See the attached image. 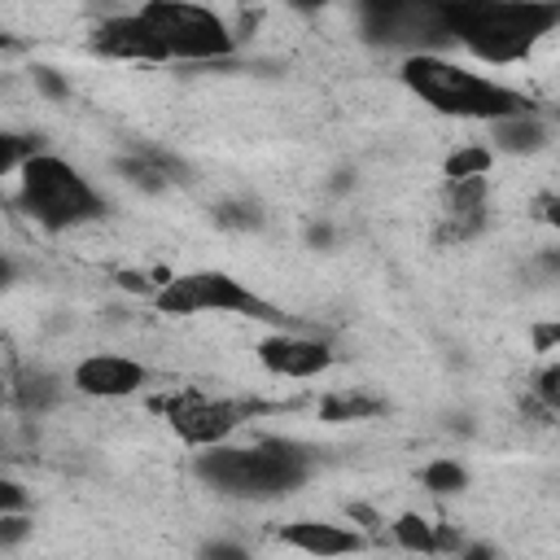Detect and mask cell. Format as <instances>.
<instances>
[{"label": "cell", "instance_id": "6da1fadb", "mask_svg": "<svg viewBox=\"0 0 560 560\" xmlns=\"http://www.w3.org/2000/svg\"><path fill=\"white\" fill-rule=\"evenodd\" d=\"M442 22H446V35L459 39L477 61L512 66V61H525L560 26V4L459 0V4H442Z\"/></svg>", "mask_w": 560, "mask_h": 560}, {"label": "cell", "instance_id": "7a4b0ae2", "mask_svg": "<svg viewBox=\"0 0 560 560\" xmlns=\"http://www.w3.org/2000/svg\"><path fill=\"white\" fill-rule=\"evenodd\" d=\"M197 477L228 499H284L311 477V455L298 442L267 438L254 446H214L197 455Z\"/></svg>", "mask_w": 560, "mask_h": 560}, {"label": "cell", "instance_id": "3957f363", "mask_svg": "<svg viewBox=\"0 0 560 560\" xmlns=\"http://www.w3.org/2000/svg\"><path fill=\"white\" fill-rule=\"evenodd\" d=\"M398 79L438 114L446 118H468V122H499L512 114H529V96H521L508 83H494L477 70H464L438 52H416L402 57Z\"/></svg>", "mask_w": 560, "mask_h": 560}, {"label": "cell", "instance_id": "277c9868", "mask_svg": "<svg viewBox=\"0 0 560 560\" xmlns=\"http://www.w3.org/2000/svg\"><path fill=\"white\" fill-rule=\"evenodd\" d=\"M18 201L48 232H66V228H79L105 214L101 192L57 153H35L18 171Z\"/></svg>", "mask_w": 560, "mask_h": 560}, {"label": "cell", "instance_id": "5b68a950", "mask_svg": "<svg viewBox=\"0 0 560 560\" xmlns=\"http://www.w3.org/2000/svg\"><path fill=\"white\" fill-rule=\"evenodd\" d=\"M153 306L162 315H206V311H232V315H245V319H262V324H289L298 328L284 311H276L271 302H262L254 289H245V280L228 276V271H184V276H171L158 293H153Z\"/></svg>", "mask_w": 560, "mask_h": 560}, {"label": "cell", "instance_id": "8992f818", "mask_svg": "<svg viewBox=\"0 0 560 560\" xmlns=\"http://www.w3.org/2000/svg\"><path fill=\"white\" fill-rule=\"evenodd\" d=\"M144 22L158 31V39L166 44L171 61H219L236 48V35L228 31V22L201 4H184V0H153L140 9Z\"/></svg>", "mask_w": 560, "mask_h": 560}, {"label": "cell", "instance_id": "52a82bcc", "mask_svg": "<svg viewBox=\"0 0 560 560\" xmlns=\"http://www.w3.org/2000/svg\"><path fill=\"white\" fill-rule=\"evenodd\" d=\"M158 411L166 416L171 433L184 442V446H197V451H214V446H228V438L254 416L262 411L258 402H245V398H210L201 389H175L166 398H158Z\"/></svg>", "mask_w": 560, "mask_h": 560}, {"label": "cell", "instance_id": "ba28073f", "mask_svg": "<svg viewBox=\"0 0 560 560\" xmlns=\"http://www.w3.org/2000/svg\"><path fill=\"white\" fill-rule=\"evenodd\" d=\"M368 35L381 44H407L416 52H429V44H446L442 4H368Z\"/></svg>", "mask_w": 560, "mask_h": 560}, {"label": "cell", "instance_id": "9c48e42d", "mask_svg": "<svg viewBox=\"0 0 560 560\" xmlns=\"http://www.w3.org/2000/svg\"><path fill=\"white\" fill-rule=\"evenodd\" d=\"M88 48H92L96 57H109V61H149V66L171 61L166 44H162L158 31L144 22V13H114V18L96 22Z\"/></svg>", "mask_w": 560, "mask_h": 560}, {"label": "cell", "instance_id": "30bf717a", "mask_svg": "<svg viewBox=\"0 0 560 560\" xmlns=\"http://www.w3.org/2000/svg\"><path fill=\"white\" fill-rule=\"evenodd\" d=\"M332 346L319 341V337H306V332H271L258 341V363L271 372V376H284V381H306V376H324L332 368Z\"/></svg>", "mask_w": 560, "mask_h": 560}, {"label": "cell", "instance_id": "8fae6325", "mask_svg": "<svg viewBox=\"0 0 560 560\" xmlns=\"http://www.w3.org/2000/svg\"><path fill=\"white\" fill-rule=\"evenodd\" d=\"M149 385V368L127 354H88L70 372V389L83 398H127Z\"/></svg>", "mask_w": 560, "mask_h": 560}, {"label": "cell", "instance_id": "7c38bea8", "mask_svg": "<svg viewBox=\"0 0 560 560\" xmlns=\"http://www.w3.org/2000/svg\"><path fill=\"white\" fill-rule=\"evenodd\" d=\"M490 219L486 206V179H446L442 188V223H438V241H472Z\"/></svg>", "mask_w": 560, "mask_h": 560}, {"label": "cell", "instance_id": "4fadbf2b", "mask_svg": "<svg viewBox=\"0 0 560 560\" xmlns=\"http://www.w3.org/2000/svg\"><path fill=\"white\" fill-rule=\"evenodd\" d=\"M276 538L315 560H337V556H354L368 547V538L354 525H332V521H289L276 529Z\"/></svg>", "mask_w": 560, "mask_h": 560}, {"label": "cell", "instance_id": "5bb4252c", "mask_svg": "<svg viewBox=\"0 0 560 560\" xmlns=\"http://www.w3.org/2000/svg\"><path fill=\"white\" fill-rule=\"evenodd\" d=\"M389 534H394V542H398L402 551H411V556H420V560L464 547V538H459L451 525H433V521H424L420 512H402V516L389 525Z\"/></svg>", "mask_w": 560, "mask_h": 560}, {"label": "cell", "instance_id": "9a60e30c", "mask_svg": "<svg viewBox=\"0 0 560 560\" xmlns=\"http://www.w3.org/2000/svg\"><path fill=\"white\" fill-rule=\"evenodd\" d=\"M542 144H547V127L534 118V109L490 122V149H503V153H538Z\"/></svg>", "mask_w": 560, "mask_h": 560}, {"label": "cell", "instance_id": "2e32d148", "mask_svg": "<svg viewBox=\"0 0 560 560\" xmlns=\"http://www.w3.org/2000/svg\"><path fill=\"white\" fill-rule=\"evenodd\" d=\"M385 411V398L363 394V389H332L319 398V420L324 424H350V420H372Z\"/></svg>", "mask_w": 560, "mask_h": 560}, {"label": "cell", "instance_id": "e0dca14e", "mask_svg": "<svg viewBox=\"0 0 560 560\" xmlns=\"http://www.w3.org/2000/svg\"><path fill=\"white\" fill-rule=\"evenodd\" d=\"M118 171H122L127 184H136V188H144V192H162V188L175 179L171 166L158 162L153 153H127V158H118Z\"/></svg>", "mask_w": 560, "mask_h": 560}, {"label": "cell", "instance_id": "ac0fdd59", "mask_svg": "<svg viewBox=\"0 0 560 560\" xmlns=\"http://www.w3.org/2000/svg\"><path fill=\"white\" fill-rule=\"evenodd\" d=\"M490 162H494V149H490V144H459V149L446 158L442 175H446V179H486V175H490Z\"/></svg>", "mask_w": 560, "mask_h": 560}, {"label": "cell", "instance_id": "d6986e66", "mask_svg": "<svg viewBox=\"0 0 560 560\" xmlns=\"http://www.w3.org/2000/svg\"><path fill=\"white\" fill-rule=\"evenodd\" d=\"M420 481L433 494H459V490H468V468L455 464V459H429L420 468Z\"/></svg>", "mask_w": 560, "mask_h": 560}, {"label": "cell", "instance_id": "ffe728a7", "mask_svg": "<svg viewBox=\"0 0 560 560\" xmlns=\"http://www.w3.org/2000/svg\"><path fill=\"white\" fill-rule=\"evenodd\" d=\"M534 407H538L542 416L560 420V363L538 368V376H534Z\"/></svg>", "mask_w": 560, "mask_h": 560}, {"label": "cell", "instance_id": "44dd1931", "mask_svg": "<svg viewBox=\"0 0 560 560\" xmlns=\"http://www.w3.org/2000/svg\"><path fill=\"white\" fill-rule=\"evenodd\" d=\"M35 158V144L31 140H22V136H0V175H13V171H22L26 162Z\"/></svg>", "mask_w": 560, "mask_h": 560}, {"label": "cell", "instance_id": "7402d4cb", "mask_svg": "<svg viewBox=\"0 0 560 560\" xmlns=\"http://www.w3.org/2000/svg\"><path fill=\"white\" fill-rule=\"evenodd\" d=\"M214 219H219L223 228H258V223H262V210H258L254 201H232V206H219Z\"/></svg>", "mask_w": 560, "mask_h": 560}, {"label": "cell", "instance_id": "603a6c76", "mask_svg": "<svg viewBox=\"0 0 560 560\" xmlns=\"http://www.w3.org/2000/svg\"><path fill=\"white\" fill-rule=\"evenodd\" d=\"M529 346H534V354L560 350V319H538V324L529 328Z\"/></svg>", "mask_w": 560, "mask_h": 560}, {"label": "cell", "instance_id": "cb8c5ba5", "mask_svg": "<svg viewBox=\"0 0 560 560\" xmlns=\"http://www.w3.org/2000/svg\"><path fill=\"white\" fill-rule=\"evenodd\" d=\"M22 398H26V407H48L52 398H57V385H52V376H31L26 381V389H22Z\"/></svg>", "mask_w": 560, "mask_h": 560}, {"label": "cell", "instance_id": "d4e9b609", "mask_svg": "<svg viewBox=\"0 0 560 560\" xmlns=\"http://www.w3.org/2000/svg\"><path fill=\"white\" fill-rule=\"evenodd\" d=\"M22 534H26V516L22 512H0V542L13 547Z\"/></svg>", "mask_w": 560, "mask_h": 560}, {"label": "cell", "instance_id": "484cf974", "mask_svg": "<svg viewBox=\"0 0 560 560\" xmlns=\"http://www.w3.org/2000/svg\"><path fill=\"white\" fill-rule=\"evenodd\" d=\"M201 560H249V551L236 542H210V547H201Z\"/></svg>", "mask_w": 560, "mask_h": 560}, {"label": "cell", "instance_id": "4316f807", "mask_svg": "<svg viewBox=\"0 0 560 560\" xmlns=\"http://www.w3.org/2000/svg\"><path fill=\"white\" fill-rule=\"evenodd\" d=\"M35 83H39L48 96H66V92H70V88H66V83H61V79L48 70V66H35Z\"/></svg>", "mask_w": 560, "mask_h": 560}, {"label": "cell", "instance_id": "83f0119b", "mask_svg": "<svg viewBox=\"0 0 560 560\" xmlns=\"http://www.w3.org/2000/svg\"><path fill=\"white\" fill-rule=\"evenodd\" d=\"M538 214H542V223H547L551 232H560V192L542 197V201H538Z\"/></svg>", "mask_w": 560, "mask_h": 560}, {"label": "cell", "instance_id": "f1b7e54d", "mask_svg": "<svg viewBox=\"0 0 560 560\" xmlns=\"http://www.w3.org/2000/svg\"><path fill=\"white\" fill-rule=\"evenodd\" d=\"M0 490H4V494H0V512H22V503H26V499H22V486L4 481Z\"/></svg>", "mask_w": 560, "mask_h": 560}, {"label": "cell", "instance_id": "f546056e", "mask_svg": "<svg viewBox=\"0 0 560 560\" xmlns=\"http://www.w3.org/2000/svg\"><path fill=\"white\" fill-rule=\"evenodd\" d=\"M459 560H494V547H486V542H464V547H459Z\"/></svg>", "mask_w": 560, "mask_h": 560}, {"label": "cell", "instance_id": "4dcf8cb0", "mask_svg": "<svg viewBox=\"0 0 560 560\" xmlns=\"http://www.w3.org/2000/svg\"><path fill=\"white\" fill-rule=\"evenodd\" d=\"M538 262H542L547 271H556V276H560V249H547V254H542Z\"/></svg>", "mask_w": 560, "mask_h": 560}]
</instances>
